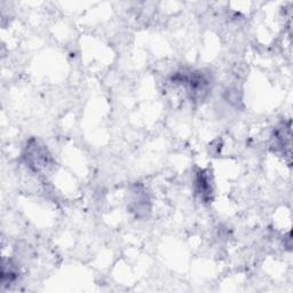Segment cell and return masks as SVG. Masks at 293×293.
Wrapping results in <instances>:
<instances>
[{"instance_id":"6da1fadb","label":"cell","mask_w":293,"mask_h":293,"mask_svg":"<svg viewBox=\"0 0 293 293\" xmlns=\"http://www.w3.org/2000/svg\"><path fill=\"white\" fill-rule=\"evenodd\" d=\"M210 176L207 175V173L205 171H200L198 173L197 176V191L198 194H200L203 199H206L207 197H210L212 188L210 186Z\"/></svg>"}]
</instances>
